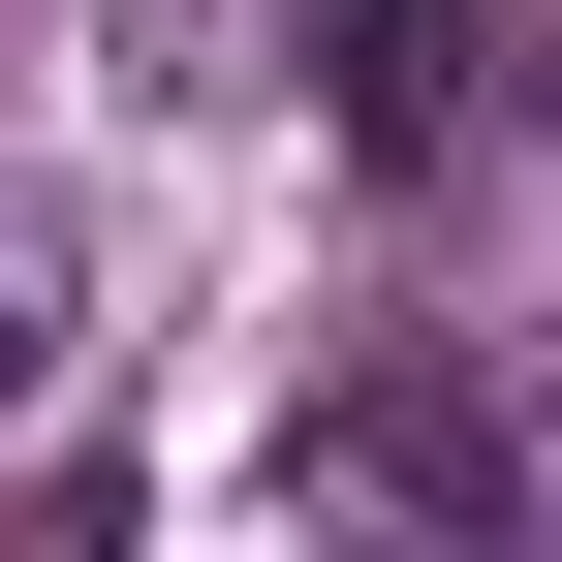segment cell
Returning <instances> with one entry per match:
<instances>
[{
  "label": "cell",
  "instance_id": "cell-2",
  "mask_svg": "<svg viewBox=\"0 0 562 562\" xmlns=\"http://www.w3.org/2000/svg\"><path fill=\"white\" fill-rule=\"evenodd\" d=\"M313 469H344V501H438V531H501V438H469L438 375H375V406H313Z\"/></svg>",
  "mask_w": 562,
  "mask_h": 562
},
{
  "label": "cell",
  "instance_id": "cell-1",
  "mask_svg": "<svg viewBox=\"0 0 562 562\" xmlns=\"http://www.w3.org/2000/svg\"><path fill=\"white\" fill-rule=\"evenodd\" d=\"M313 94L375 125V157H469V125H501V32H469V0H313Z\"/></svg>",
  "mask_w": 562,
  "mask_h": 562
},
{
  "label": "cell",
  "instance_id": "cell-3",
  "mask_svg": "<svg viewBox=\"0 0 562 562\" xmlns=\"http://www.w3.org/2000/svg\"><path fill=\"white\" fill-rule=\"evenodd\" d=\"M63 375V250H32V188H0V406Z\"/></svg>",
  "mask_w": 562,
  "mask_h": 562
}]
</instances>
